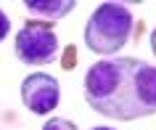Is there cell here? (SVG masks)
Here are the masks:
<instances>
[{
    "mask_svg": "<svg viewBox=\"0 0 156 130\" xmlns=\"http://www.w3.org/2000/svg\"><path fill=\"white\" fill-rule=\"evenodd\" d=\"M85 101L93 112L119 122L156 114V66L140 58H103L85 74Z\"/></svg>",
    "mask_w": 156,
    "mask_h": 130,
    "instance_id": "cell-1",
    "label": "cell"
},
{
    "mask_svg": "<svg viewBox=\"0 0 156 130\" xmlns=\"http://www.w3.org/2000/svg\"><path fill=\"white\" fill-rule=\"evenodd\" d=\"M132 35V13L122 3H98L85 24V45L98 53L111 56L127 45Z\"/></svg>",
    "mask_w": 156,
    "mask_h": 130,
    "instance_id": "cell-2",
    "label": "cell"
},
{
    "mask_svg": "<svg viewBox=\"0 0 156 130\" xmlns=\"http://www.w3.org/2000/svg\"><path fill=\"white\" fill-rule=\"evenodd\" d=\"M13 53L27 66H45L58 58V35L50 24L42 21H27L16 32Z\"/></svg>",
    "mask_w": 156,
    "mask_h": 130,
    "instance_id": "cell-3",
    "label": "cell"
},
{
    "mask_svg": "<svg viewBox=\"0 0 156 130\" xmlns=\"http://www.w3.org/2000/svg\"><path fill=\"white\" fill-rule=\"evenodd\" d=\"M21 101L34 114H50L61 101V85L45 72H32L21 82Z\"/></svg>",
    "mask_w": 156,
    "mask_h": 130,
    "instance_id": "cell-4",
    "label": "cell"
},
{
    "mask_svg": "<svg viewBox=\"0 0 156 130\" xmlns=\"http://www.w3.org/2000/svg\"><path fill=\"white\" fill-rule=\"evenodd\" d=\"M24 8L32 19L42 21V24H50V21H58V19L69 16L77 8V3L74 0H27Z\"/></svg>",
    "mask_w": 156,
    "mask_h": 130,
    "instance_id": "cell-5",
    "label": "cell"
},
{
    "mask_svg": "<svg viewBox=\"0 0 156 130\" xmlns=\"http://www.w3.org/2000/svg\"><path fill=\"white\" fill-rule=\"evenodd\" d=\"M42 130H77V125L72 120H64V117H50L42 125Z\"/></svg>",
    "mask_w": 156,
    "mask_h": 130,
    "instance_id": "cell-6",
    "label": "cell"
},
{
    "mask_svg": "<svg viewBox=\"0 0 156 130\" xmlns=\"http://www.w3.org/2000/svg\"><path fill=\"white\" fill-rule=\"evenodd\" d=\"M8 29H11V21H8V16H5V11L0 8V43L8 37Z\"/></svg>",
    "mask_w": 156,
    "mask_h": 130,
    "instance_id": "cell-7",
    "label": "cell"
},
{
    "mask_svg": "<svg viewBox=\"0 0 156 130\" xmlns=\"http://www.w3.org/2000/svg\"><path fill=\"white\" fill-rule=\"evenodd\" d=\"M151 50H154V56H156V29L151 32Z\"/></svg>",
    "mask_w": 156,
    "mask_h": 130,
    "instance_id": "cell-8",
    "label": "cell"
},
{
    "mask_svg": "<svg viewBox=\"0 0 156 130\" xmlns=\"http://www.w3.org/2000/svg\"><path fill=\"white\" fill-rule=\"evenodd\" d=\"M93 130H116V128H103V125H101V128H93Z\"/></svg>",
    "mask_w": 156,
    "mask_h": 130,
    "instance_id": "cell-9",
    "label": "cell"
}]
</instances>
